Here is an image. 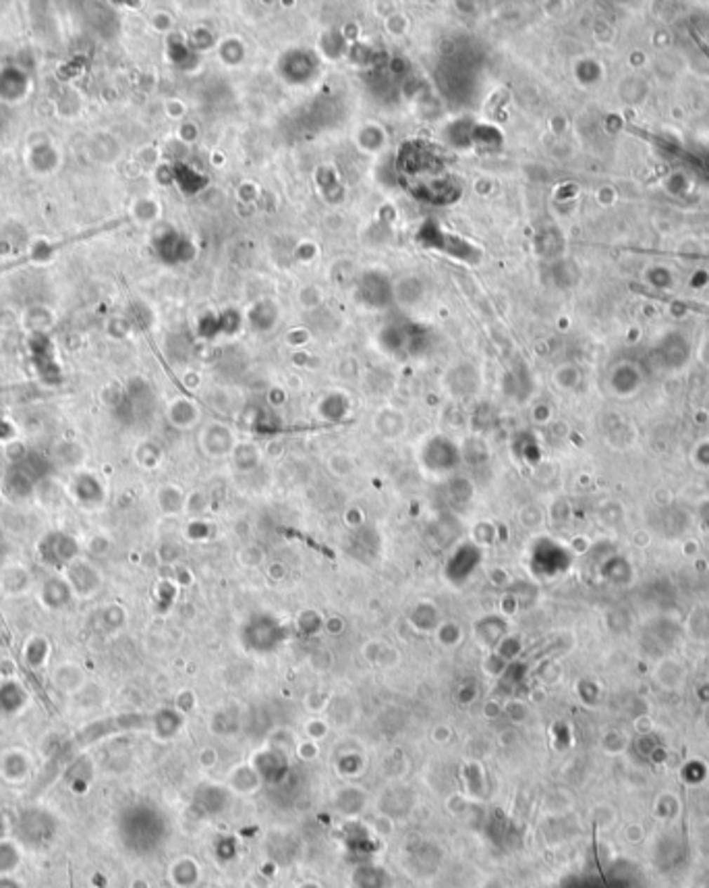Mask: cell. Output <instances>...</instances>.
I'll return each mask as SVG.
<instances>
[{
	"mask_svg": "<svg viewBox=\"0 0 709 888\" xmlns=\"http://www.w3.org/2000/svg\"><path fill=\"white\" fill-rule=\"evenodd\" d=\"M228 783L232 787L234 793L239 795H251L260 789V772L256 770V766H239L230 772Z\"/></svg>",
	"mask_w": 709,
	"mask_h": 888,
	"instance_id": "obj_1",
	"label": "cell"
},
{
	"mask_svg": "<svg viewBox=\"0 0 709 888\" xmlns=\"http://www.w3.org/2000/svg\"><path fill=\"white\" fill-rule=\"evenodd\" d=\"M628 287H630V291H635V293H639V295H645V297H649V299L664 301V303H670V306H674V308H678V310L697 311V313H705V315H709V306H703V303L676 299V297H670V295H664V293H658V291H654V289H649V287H643V285H639V282H630Z\"/></svg>",
	"mask_w": 709,
	"mask_h": 888,
	"instance_id": "obj_2",
	"label": "cell"
},
{
	"mask_svg": "<svg viewBox=\"0 0 709 888\" xmlns=\"http://www.w3.org/2000/svg\"><path fill=\"white\" fill-rule=\"evenodd\" d=\"M171 880L178 888H191L199 880V866L189 857L178 859L177 863L171 868Z\"/></svg>",
	"mask_w": 709,
	"mask_h": 888,
	"instance_id": "obj_3",
	"label": "cell"
},
{
	"mask_svg": "<svg viewBox=\"0 0 709 888\" xmlns=\"http://www.w3.org/2000/svg\"><path fill=\"white\" fill-rule=\"evenodd\" d=\"M436 637H438V641L442 644L444 648H452V646H456L460 641L463 631H460V627L456 622H442L436 629Z\"/></svg>",
	"mask_w": 709,
	"mask_h": 888,
	"instance_id": "obj_4",
	"label": "cell"
},
{
	"mask_svg": "<svg viewBox=\"0 0 709 888\" xmlns=\"http://www.w3.org/2000/svg\"><path fill=\"white\" fill-rule=\"evenodd\" d=\"M303 731H305V737L311 739V741H322L326 735H328V722L326 720H322V718H317V716H313L310 718L307 722H305V726H303Z\"/></svg>",
	"mask_w": 709,
	"mask_h": 888,
	"instance_id": "obj_5",
	"label": "cell"
},
{
	"mask_svg": "<svg viewBox=\"0 0 709 888\" xmlns=\"http://www.w3.org/2000/svg\"><path fill=\"white\" fill-rule=\"evenodd\" d=\"M303 704L307 706L310 712H322L324 706L328 704V696L326 693H319V691H311V693H307V698L303 700Z\"/></svg>",
	"mask_w": 709,
	"mask_h": 888,
	"instance_id": "obj_6",
	"label": "cell"
},
{
	"mask_svg": "<svg viewBox=\"0 0 709 888\" xmlns=\"http://www.w3.org/2000/svg\"><path fill=\"white\" fill-rule=\"evenodd\" d=\"M297 754L301 759H315L317 754H319V747H317V741H301L299 745H297Z\"/></svg>",
	"mask_w": 709,
	"mask_h": 888,
	"instance_id": "obj_7",
	"label": "cell"
},
{
	"mask_svg": "<svg viewBox=\"0 0 709 888\" xmlns=\"http://www.w3.org/2000/svg\"><path fill=\"white\" fill-rule=\"evenodd\" d=\"M199 762H201V766H204V768H214V766L218 764V752H216V750H212V747L201 750V754H199Z\"/></svg>",
	"mask_w": 709,
	"mask_h": 888,
	"instance_id": "obj_8",
	"label": "cell"
},
{
	"mask_svg": "<svg viewBox=\"0 0 709 888\" xmlns=\"http://www.w3.org/2000/svg\"><path fill=\"white\" fill-rule=\"evenodd\" d=\"M432 737H434V741H436V743H448V741H450V737H452V731H450V726H446V724H438V726L434 729Z\"/></svg>",
	"mask_w": 709,
	"mask_h": 888,
	"instance_id": "obj_9",
	"label": "cell"
},
{
	"mask_svg": "<svg viewBox=\"0 0 709 888\" xmlns=\"http://www.w3.org/2000/svg\"><path fill=\"white\" fill-rule=\"evenodd\" d=\"M373 828H376L382 837H386V835H390V832H392V820H390L388 816H380V818L376 820Z\"/></svg>",
	"mask_w": 709,
	"mask_h": 888,
	"instance_id": "obj_10",
	"label": "cell"
},
{
	"mask_svg": "<svg viewBox=\"0 0 709 888\" xmlns=\"http://www.w3.org/2000/svg\"><path fill=\"white\" fill-rule=\"evenodd\" d=\"M502 712H504V706H500L496 700H489L488 704H486V708H484L486 718H496V716H500Z\"/></svg>",
	"mask_w": 709,
	"mask_h": 888,
	"instance_id": "obj_11",
	"label": "cell"
},
{
	"mask_svg": "<svg viewBox=\"0 0 709 888\" xmlns=\"http://www.w3.org/2000/svg\"><path fill=\"white\" fill-rule=\"evenodd\" d=\"M297 888H322V887H319V884H317V882H311V880H307V882H303V884H299V887H297Z\"/></svg>",
	"mask_w": 709,
	"mask_h": 888,
	"instance_id": "obj_12",
	"label": "cell"
}]
</instances>
